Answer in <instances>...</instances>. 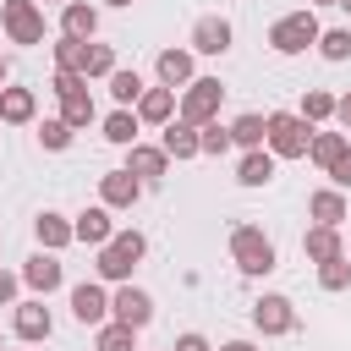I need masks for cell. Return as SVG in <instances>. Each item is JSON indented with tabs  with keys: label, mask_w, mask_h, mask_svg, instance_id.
Masks as SVG:
<instances>
[{
	"label": "cell",
	"mask_w": 351,
	"mask_h": 351,
	"mask_svg": "<svg viewBox=\"0 0 351 351\" xmlns=\"http://www.w3.org/2000/svg\"><path fill=\"white\" fill-rule=\"evenodd\" d=\"M143 252H148V236H143V230H115V236L99 247V258H93L99 285H126L132 269L143 263Z\"/></svg>",
	"instance_id": "1"
},
{
	"label": "cell",
	"mask_w": 351,
	"mask_h": 351,
	"mask_svg": "<svg viewBox=\"0 0 351 351\" xmlns=\"http://www.w3.org/2000/svg\"><path fill=\"white\" fill-rule=\"evenodd\" d=\"M318 126H307L296 110H269L263 115V148L274 159H307V143H313Z\"/></svg>",
	"instance_id": "2"
},
{
	"label": "cell",
	"mask_w": 351,
	"mask_h": 351,
	"mask_svg": "<svg viewBox=\"0 0 351 351\" xmlns=\"http://www.w3.org/2000/svg\"><path fill=\"white\" fill-rule=\"evenodd\" d=\"M219 104H225V82H219V77H192V82L176 93V121L208 126V121H219Z\"/></svg>",
	"instance_id": "3"
},
{
	"label": "cell",
	"mask_w": 351,
	"mask_h": 351,
	"mask_svg": "<svg viewBox=\"0 0 351 351\" xmlns=\"http://www.w3.org/2000/svg\"><path fill=\"white\" fill-rule=\"evenodd\" d=\"M318 33H324V27H318L313 5H307V11H285V16L269 27V49H274V55H307V49L318 44Z\"/></svg>",
	"instance_id": "4"
},
{
	"label": "cell",
	"mask_w": 351,
	"mask_h": 351,
	"mask_svg": "<svg viewBox=\"0 0 351 351\" xmlns=\"http://www.w3.org/2000/svg\"><path fill=\"white\" fill-rule=\"evenodd\" d=\"M230 263L241 274H269L274 269V241L258 230V225H236L230 230Z\"/></svg>",
	"instance_id": "5"
},
{
	"label": "cell",
	"mask_w": 351,
	"mask_h": 351,
	"mask_svg": "<svg viewBox=\"0 0 351 351\" xmlns=\"http://www.w3.org/2000/svg\"><path fill=\"white\" fill-rule=\"evenodd\" d=\"M110 318H115V324H126V329H148V324H154V296H148L143 285H132V280H126V285H115V291H110Z\"/></svg>",
	"instance_id": "6"
},
{
	"label": "cell",
	"mask_w": 351,
	"mask_h": 351,
	"mask_svg": "<svg viewBox=\"0 0 351 351\" xmlns=\"http://www.w3.org/2000/svg\"><path fill=\"white\" fill-rule=\"evenodd\" d=\"M0 22H5V38H11V44H44V5H33V0H5V5H0Z\"/></svg>",
	"instance_id": "7"
},
{
	"label": "cell",
	"mask_w": 351,
	"mask_h": 351,
	"mask_svg": "<svg viewBox=\"0 0 351 351\" xmlns=\"http://www.w3.org/2000/svg\"><path fill=\"white\" fill-rule=\"evenodd\" d=\"M22 285H27L33 296H44V302H49V296L66 285V263H60V252H44V247H38V252L22 263Z\"/></svg>",
	"instance_id": "8"
},
{
	"label": "cell",
	"mask_w": 351,
	"mask_h": 351,
	"mask_svg": "<svg viewBox=\"0 0 351 351\" xmlns=\"http://www.w3.org/2000/svg\"><path fill=\"white\" fill-rule=\"evenodd\" d=\"M252 329H258V335H291V329H296V302L280 296V291L258 296V302H252Z\"/></svg>",
	"instance_id": "9"
},
{
	"label": "cell",
	"mask_w": 351,
	"mask_h": 351,
	"mask_svg": "<svg viewBox=\"0 0 351 351\" xmlns=\"http://www.w3.org/2000/svg\"><path fill=\"white\" fill-rule=\"evenodd\" d=\"M11 329H16V340L38 346V340H49V335H55V313L44 307V296H27V302H16V313H11Z\"/></svg>",
	"instance_id": "10"
},
{
	"label": "cell",
	"mask_w": 351,
	"mask_h": 351,
	"mask_svg": "<svg viewBox=\"0 0 351 351\" xmlns=\"http://www.w3.org/2000/svg\"><path fill=\"white\" fill-rule=\"evenodd\" d=\"M71 318H77V324H88V329L110 324V291H104L99 280H82V285H71Z\"/></svg>",
	"instance_id": "11"
},
{
	"label": "cell",
	"mask_w": 351,
	"mask_h": 351,
	"mask_svg": "<svg viewBox=\"0 0 351 351\" xmlns=\"http://www.w3.org/2000/svg\"><path fill=\"white\" fill-rule=\"evenodd\" d=\"M137 197H143V181L132 176V170H104L99 176V203L115 214V208H137Z\"/></svg>",
	"instance_id": "12"
},
{
	"label": "cell",
	"mask_w": 351,
	"mask_h": 351,
	"mask_svg": "<svg viewBox=\"0 0 351 351\" xmlns=\"http://www.w3.org/2000/svg\"><path fill=\"white\" fill-rule=\"evenodd\" d=\"M230 38H236V27L225 22V16H197L192 22V55H225L230 49Z\"/></svg>",
	"instance_id": "13"
},
{
	"label": "cell",
	"mask_w": 351,
	"mask_h": 351,
	"mask_svg": "<svg viewBox=\"0 0 351 351\" xmlns=\"http://www.w3.org/2000/svg\"><path fill=\"white\" fill-rule=\"evenodd\" d=\"M110 236H115V219H110V208H104V203L82 208V214L71 219V241H82V247H93V252H99Z\"/></svg>",
	"instance_id": "14"
},
{
	"label": "cell",
	"mask_w": 351,
	"mask_h": 351,
	"mask_svg": "<svg viewBox=\"0 0 351 351\" xmlns=\"http://www.w3.org/2000/svg\"><path fill=\"white\" fill-rule=\"evenodd\" d=\"M154 71H159V88H176V93H181V88L197 77V55H192V49H159Z\"/></svg>",
	"instance_id": "15"
},
{
	"label": "cell",
	"mask_w": 351,
	"mask_h": 351,
	"mask_svg": "<svg viewBox=\"0 0 351 351\" xmlns=\"http://www.w3.org/2000/svg\"><path fill=\"white\" fill-rule=\"evenodd\" d=\"M121 170H132V176H137V181L148 186V181H159V176L170 170V154H165L159 143H132V148H126V165H121Z\"/></svg>",
	"instance_id": "16"
},
{
	"label": "cell",
	"mask_w": 351,
	"mask_h": 351,
	"mask_svg": "<svg viewBox=\"0 0 351 351\" xmlns=\"http://www.w3.org/2000/svg\"><path fill=\"white\" fill-rule=\"evenodd\" d=\"M132 115L143 126H170L176 121V88H143V99L132 104Z\"/></svg>",
	"instance_id": "17"
},
{
	"label": "cell",
	"mask_w": 351,
	"mask_h": 351,
	"mask_svg": "<svg viewBox=\"0 0 351 351\" xmlns=\"http://www.w3.org/2000/svg\"><path fill=\"white\" fill-rule=\"evenodd\" d=\"M351 214V203H346V192H335V186H318L313 197H307V219L313 225H329V230H340V219Z\"/></svg>",
	"instance_id": "18"
},
{
	"label": "cell",
	"mask_w": 351,
	"mask_h": 351,
	"mask_svg": "<svg viewBox=\"0 0 351 351\" xmlns=\"http://www.w3.org/2000/svg\"><path fill=\"white\" fill-rule=\"evenodd\" d=\"M60 33L88 44V38L99 33V5H88V0H66V5H60Z\"/></svg>",
	"instance_id": "19"
},
{
	"label": "cell",
	"mask_w": 351,
	"mask_h": 351,
	"mask_svg": "<svg viewBox=\"0 0 351 351\" xmlns=\"http://www.w3.org/2000/svg\"><path fill=\"white\" fill-rule=\"evenodd\" d=\"M340 252H346L340 230H329V225H307V230H302V258H307V263H329V258H340Z\"/></svg>",
	"instance_id": "20"
},
{
	"label": "cell",
	"mask_w": 351,
	"mask_h": 351,
	"mask_svg": "<svg viewBox=\"0 0 351 351\" xmlns=\"http://www.w3.org/2000/svg\"><path fill=\"white\" fill-rule=\"evenodd\" d=\"M33 236H38L44 252H66V247H71V219L55 214V208H44V214L33 219Z\"/></svg>",
	"instance_id": "21"
},
{
	"label": "cell",
	"mask_w": 351,
	"mask_h": 351,
	"mask_svg": "<svg viewBox=\"0 0 351 351\" xmlns=\"http://www.w3.org/2000/svg\"><path fill=\"white\" fill-rule=\"evenodd\" d=\"M38 115V93L33 88H0V121L5 126H27Z\"/></svg>",
	"instance_id": "22"
},
{
	"label": "cell",
	"mask_w": 351,
	"mask_h": 351,
	"mask_svg": "<svg viewBox=\"0 0 351 351\" xmlns=\"http://www.w3.org/2000/svg\"><path fill=\"white\" fill-rule=\"evenodd\" d=\"M159 148H165L176 165L203 159V154H197V126H186V121H170V126H165V137H159Z\"/></svg>",
	"instance_id": "23"
},
{
	"label": "cell",
	"mask_w": 351,
	"mask_h": 351,
	"mask_svg": "<svg viewBox=\"0 0 351 351\" xmlns=\"http://www.w3.org/2000/svg\"><path fill=\"white\" fill-rule=\"evenodd\" d=\"M236 181H241V186H269V181H274V154H269V148L241 154V159H236Z\"/></svg>",
	"instance_id": "24"
},
{
	"label": "cell",
	"mask_w": 351,
	"mask_h": 351,
	"mask_svg": "<svg viewBox=\"0 0 351 351\" xmlns=\"http://www.w3.org/2000/svg\"><path fill=\"white\" fill-rule=\"evenodd\" d=\"M60 121H66L71 132H82V126H93V121H99V110H93V93H88V88H77V93H66V99H60Z\"/></svg>",
	"instance_id": "25"
},
{
	"label": "cell",
	"mask_w": 351,
	"mask_h": 351,
	"mask_svg": "<svg viewBox=\"0 0 351 351\" xmlns=\"http://www.w3.org/2000/svg\"><path fill=\"white\" fill-rule=\"evenodd\" d=\"M99 126H104V143H115V148H132V143H137V132H143V121H137L132 110H110Z\"/></svg>",
	"instance_id": "26"
},
{
	"label": "cell",
	"mask_w": 351,
	"mask_h": 351,
	"mask_svg": "<svg viewBox=\"0 0 351 351\" xmlns=\"http://www.w3.org/2000/svg\"><path fill=\"white\" fill-rule=\"evenodd\" d=\"M346 148H351V137H346V132H313V143H307V159H313L318 170H329V165H335Z\"/></svg>",
	"instance_id": "27"
},
{
	"label": "cell",
	"mask_w": 351,
	"mask_h": 351,
	"mask_svg": "<svg viewBox=\"0 0 351 351\" xmlns=\"http://www.w3.org/2000/svg\"><path fill=\"white\" fill-rule=\"evenodd\" d=\"M104 82H110V99H115V110H132V104L143 99V88H148V82H143L137 71H121V66H115V71H110Z\"/></svg>",
	"instance_id": "28"
},
{
	"label": "cell",
	"mask_w": 351,
	"mask_h": 351,
	"mask_svg": "<svg viewBox=\"0 0 351 351\" xmlns=\"http://www.w3.org/2000/svg\"><path fill=\"white\" fill-rule=\"evenodd\" d=\"M230 148H241V154L263 148V115H258V110H247V115L230 121Z\"/></svg>",
	"instance_id": "29"
},
{
	"label": "cell",
	"mask_w": 351,
	"mask_h": 351,
	"mask_svg": "<svg viewBox=\"0 0 351 351\" xmlns=\"http://www.w3.org/2000/svg\"><path fill=\"white\" fill-rule=\"evenodd\" d=\"M296 115H302L307 126H324V121H335V93H329V88H307Z\"/></svg>",
	"instance_id": "30"
},
{
	"label": "cell",
	"mask_w": 351,
	"mask_h": 351,
	"mask_svg": "<svg viewBox=\"0 0 351 351\" xmlns=\"http://www.w3.org/2000/svg\"><path fill=\"white\" fill-rule=\"evenodd\" d=\"M329 66H340V60H351V27H324L318 33V44H313Z\"/></svg>",
	"instance_id": "31"
},
{
	"label": "cell",
	"mask_w": 351,
	"mask_h": 351,
	"mask_svg": "<svg viewBox=\"0 0 351 351\" xmlns=\"http://www.w3.org/2000/svg\"><path fill=\"white\" fill-rule=\"evenodd\" d=\"M93 351H137V329H126V324H99V335H93Z\"/></svg>",
	"instance_id": "32"
},
{
	"label": "cell",
	"mask_w": 351,
	"mask_h": 351,
	"mask_svg": "<svg viewBox=\"0 0 351 351\" xmlns=\"http://www.w3.org/2000/svg\"><path fill=\"white\" fill-rule=\"evenodd\" d=\"M110 71H115V49L88 38V44H82V77H110Z\"/></svg>",
	"instance_id": "33"
},
{
	"label": "cell",
	"mask_w": 351,
	"mask_h": 351,
	"mask_svg": "<svg viewBox=\"0 0 351 351\" xmlns=\"http://www.w3.org/2000/svg\"><path fill=\"white\" fill-rule=\"evenodd\" d=\"M49 55H55V71H82V38H55L49 44Z\"/></svg>",
	"instance_id": "34"
},
{
	"label": "cell",
	"mask_w": 351,
	"mask_h": 351,
	"mask_svg": "<svg viewBox=\"0 0 351 351\" xmlns=\"http://www.w3.org/2000/svg\"><path fill=\"white\" fill-rule=\"evenodd\" d=\"M38 143H44L49 154H66V148H71V126H66L60 115H49V121H38Z\"/></svg>",
	"instance_id": "35"
},
{
	"label": "cell",
	"mask_w": 351,
	"mask_h": 351,
	"mask_svg": "<svg viewBox=\"0 0 351 351\" xmlns=\"http://www.w3.org/2000/svg\"><path fill=\"white\" fill-rule=\"evenodd\" d=\"M197 154H230V126H219V121H208V126H197Z\"/></svg>",
	"instance_id": "36"
},
{
	"label": "cell",
	"mask_w": 351,
	"mask_h": 351,
	"mask_svg": "<svg viewBox=\"0 0 351 351\" xmlns=\"http://www.w3.org/2000/svg\"><path fill=\"white\" fill-rule=\"evenodd\" d=\"M318 285H324V291H346V285H351V258L340 252V258L318 263Z\"/></svg>",
	"instance_id": "37"
},
{
	"label": "cell",
	"mask_w": 351,
	"mask_h": 351,
	"mask_svg": "<svg viewBox=\"0 0 351 351\" xmlns=\"http://www.w3.org/2000/svg\"><path fill=\"white\" fill-rule=\"evenodd\" d=\"M77 88H88L82 71H55V77H49V93H55V99H66V93H77Z\"/></svg>",
	"instance_id": "38"
},
{
	"label": "cell",
	"mask_w": 351,
	"mask_h": 351,
	"mask_svg": "<svg viewBox=\"0 0 351 351\" xmlns=\"http://www.w3.org/2000/svg\"><path fill=\"white\" fill-rule=\"evenodd\" d=\"M324 176L335 181V192H351V148H346V154H340V159H335V165H329Z\"/></svg>",
	"instance_id": "39"
},
{
	"label": "cell",
	"mask_w": 351,
	"mask_h": 351,
	"mask_svg": "<svg viewBox=\"0 0 351 351\" xmlns=\"http://www.w3.org/2000/svg\"><path fill=\"white\" fill-rule=\"evenodd\" d=\"M16 291H22V274L0 269V307H16Z\"/></svg>",
	"instance_id": "40"
},
{
	"label": "cell",
	"mask_w": 351,
	"mask_h": 351,
	"mask_svg": "<svg viewBox=\"0 0 351 351\" xmlns=\"http://www.w3.org/2000/svg\"><path fill=\"white\" fill-rule=\"evenodd\" d=\"M170 351H214V346H208V335L186 329V335H176V346H170Z\"/></svg>",
	"instance_id": "41"
},
{
	"label": "cell",
	"mask_w": 351,
	"mask_h": 351,
	"mask_svg": "<svg viewBox=\"0 0 351 351\" xmlns=\"http://www.w3.org/2000/svg\"><path fill=\"white\" fill-rule=\"evenodd\" d=\"M335 121L351 132V93H340V99H335Z\"/></svg>",
	"instance_id": "42"
},
{
	"label": "cell",
	"mask_w": 351,
	"mask_h": 351,
	"mask_svg": "<svg viewBox=\"0 0 351 351\" xmlns=\"http://www.w3.org/2000/svg\"><path fill=\"white\" fill-rule=\"evenodd\" d=\"M214 351H258L252 340H225V346H214Z\"/></svg>",
	"instance_id": "43"
},
{
	"label": "cell",
	"mask_w": 351,
	"mask_h": 351,
	"mask_svg": "<svg viewBox=\"0 0 351 351\" xmlns=\"http://www.w3.org/2000/svg\"><path fill=\"white\" fill-rule=\"evenodd\" d=\"M5 77H11V60H5V55H0V88H5Z\"/></svg>",
	"instance_id": "44"
},
{
	"label": "cell",
	"mask_w": 351,
	"mask_h": 351,
	"mask_svg": "<svg viewBox=\"0 0 351 351\" xmlns=\"http://www.w3.org/2000/svg\"><path fill=\"white\" fill-rule=\"evenodd\" d=\"M104 5H115V11H121V5H132V0H104Z\"/></svg>",
	"instance_id": "45"
},
{
	"label": "cell",
	"mask_w": 351,
	"mask_h": 351,
	"mask_svg": "<svg viewBox=\"0 0 351 351\" xmlns=\"http://www.w3.org/2000/svg\"><path fill=\"white\" fill-rule=\"evenodd\" d=\"M307 5H340V0H307Z\"/></svg>",
	"instance_id": "46"
},
{
	"label": "cell",
	"mask_w": 351,
	"mask_h": 351,
	"mask_svg": "<svg viewBox=\"0 0 351 351\" xmlns=\"http://www.w3.org/2000/svg\"><path fill=\"white\" fill-rule=\"evenodd\" d=\"M33 5H66V0H33Z\"/></svg>",
	"instance_id": "47"
},
{
	"label": "cell",
	"mask_w": 351,
	"mask_h": 351,
	"mask_svg": "<svg viewBox=\"0 0 351 351\" xmlns=\"http://www.w3.org/2000/svg\"><path fill=\"white\" fill-rule=\"evenodd\" d=\"M340 11H351V0H340Z\"/></svg>",
	"instance_id": "48"
},
{
	"label": "cell",
	"mask_w": 351,
	"mask_h": 351,
	"mask_svg": "<svg viewBox=\"0 0 351 351\" xmlns=\"http://www.w3.org/2000/svg\"><path fill=\"white\" fill-rule=\"evenodd\" d=\"M0 351H5V340H0Z\"/></svg>",
	"instance_id": "49"
}]
</instances>
